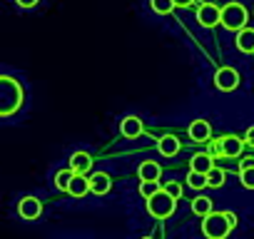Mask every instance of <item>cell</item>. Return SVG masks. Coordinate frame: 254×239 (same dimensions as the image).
<instances>
[{
    "label": "cell",
    "instance_id": "obj_20",
    "mask_svg": "<svg viewBox=\"0 0 254 239\" xmlns=\"http://www.w3.org/2000/svg\"><path fill=\"white\" fill-rule=\"evenodd\" d=\"M224 182H227V175H224V170H219V167H214V170L207 175V187L219 189V187H224Z\"/></svg>",
    "mask_w": 254,
    "mask_h": 239
},
{
    "label": "cell",
    "instance_id": "obj_26",
    "mask_svg": "<svg viewBox=\"0 0 254 239\" xmlns=\"http://www.w3.org/2000/svg\"><path fill=\"white\" fill-rule=\"evenodd\" d=\"M209 157H212V160H214V157H222V145H219V140L209 142Z\"/></svg>",
    "mask_w": 254,
    "mask_h": 239
},
{
    "label": "cell",
    "instance_id": "obj_31",
    "mask_svg": "<svg viewBox=\"0 0 254 239\" xmlns=\"http://www.w3.org/2000/svg\"><path fill=\"white\" fill-rule=\"evenodd\" d=\"M142 239H152V237H142Z\"/></svg>",
    "mask_w": 254,
    "mask_h": 239
},
{
    "label": "cell",
    "instance_id": "obj_16",
    "mask_svg": "<svg viewBox=\"0 0 254 239\" xmlns=\"http://www.w3.org/2000/svg\"><path fill=\"white\" fill-rule=\"evenodd\" d=\"M87 192H90V177H85V175H75L72 182H70V187H67V194L75 197V199H80V197H85Z\"/></svg>",
    "mask_w": 254,
    "mask_h": 239
},
{
    "label": "cell",
    "instance_id": "obj_17",
    "mask_svg": "<svg viewBox=\"0 0 254 239\" xmlns=\"http://www.w3.org/2000/svg\"><path fill=\"white\" fill-rule=\"evenodd\" d=\"M190 207H192V212H194L197 217H202V219H204L207 214H212V212H214V202H212V197H207V194L194 197Z\"/></svg>",
    "mask_w": 254,
    "mask_h": 239
},
{
    "label": "cell",
    "instance_id": "obj_1",
    "mask_svg": "<svg viewBox=\"0 0 254 239\" xmlns=\"http://www.w3.org/2000/svg\"><path fill=\"white\" fill-rule=\"evenodd\" d=\"M25 102V90L13 75H0V117H13Z\"/></svg>",
    "mask_w": 254,
    "mask_h": 239
},
{
    "label": "cell",
    "instance_id": "obj_28",
    "mask_svg": "<svg viewBox=\"0 0 254 239\" xmlns=\"http://www.w3.org/2000/svg\"><path fill=\"white\" fill-rule=\"evenodd\" d=\"M15 3H18L20 8H35V5L40 3V0H15Z\"/></svg>",
    "mask_w": 254,
    "mask_h": 239
},
{
    "label": "cell",
    "instance_id": "obj_5",
    "mask_svg": "<svg viewBox=\"0 0 254 239\" xmlns=\"http://www.w3.org/2000/svg\"><path fill=\"white\" fill-rule=\"evenodd\" d=\"M214 87L222 90V92H234L239 87V72L234 67H229V65L219 67L214 72Z\"/></svg>",
    "mask_w": 254,
    "mask_h": 239
},
{
    "label": "cell",
    "instance_id": "obj_18",
    "mask_svg": "<svg viewBox=\"0 0 254 239\" xmlns=\"http://www.w3.org/2000/svg\"><path fill=\"white\" fill-rule=\"evenodd\" d=\"M237 48L247 55L254 53V28H244V30L237 33Z\"/></svg>",
    "mask_w": 254,
    "mask_h": 239
},
{
    "label": "cell",
    "instance_id": "obj_15",
    "mask_svg": "<svg viewBox=\"0 0 254 239\" xmlns=\"http://www.w3.org/2000/svg\"><path fill=\"white\" fill-rule=\"evenodd\" d=\"M110 187H112V179H110V175L107 172H95L92 177H90V192L92 194H107L110 192Z\"/></svg>",
    "mask_w": 254,
    "mask_h": 239
},
{
    "label": "cell",
    "instance_id": "obj_24",
    "mask_svg": "<svg viewBox=\"0 0 254 239\" xmlns=\"http://www.w3.org/2000/svg\"><path fill=\"white\" fill-rule=\"evenodd\" d=\"M239 182L244 189H254V167H247L239 172Z\"/></svg>",
    "mask_w": 254,
    "mask_h": 239
},
{
    "label": "cell",
    "instance_id": "obj_9",
    "mask_svg": "<svg viewBox=\"0 0 254 239\" xmlns=\"http://www.w3.org/2000/svg\"><path fill=\"white\" fill-rule=\"evenodd\" d=\"M70 170H72L75 175H87V172L92 170V155L85 152V150L72 152V155H70Z\"/></svg>",
    "mask_w": 254,
    "mask_h": 239
},
{
    "label": "cell",
    "instance_id": "obj_6",
    "mask_svg": "<svg viewBox=\"0 0 254 239\" xmlns=\"http://www.w3.org/2000/svg\"><path fill=\"white\" fill-rule=\"evenodd\" d=\"M18 214H20V219H25V222H35V219H40V214H43V202L38 199V197H23L20 202H18Z\"/></svg>",
    "mask_w": 254,
    "mask_h": 239
},
{
    "label": "cell",
    "instance_id": "obj_14",
    "mask_svg": "<svg viewBox=\"0 0 254 239\" xmlns=\"http://www.w3.org/2000/svg\"><path fill=\"white\" fill-rule=\"evenodd\" d=\"M187 132H190V137L194 142H207L212 137V127H209L207 120H194V122L187 127Z\"/></svg>",
    "mask_w": 254,
    "mask_h": 239
},
{
    "label": "cell",
    "instance_id": "obj_11",
    "mask_svg": "<svg viewBox=\"0 0 254 239\" xmlns=\"http://www.w3.org/2000/svg\"><path fill=\"white\" fill-rule=\"evenodd\" d=\"M137 177H140V182H160L162 167H160L155 160H145V162L137 167Z\"/></svg>",
    "mask_w": 254,
    "mask_h": 239
},
{
    "label": "cell",
    "instance_id": "obj_23",
    "mask_svg": "<svg viewBox=\"0 0 254 239\" xmlns=\"http://www.w3.org/2000/svg\"><path fill=\"white\" fill-rule=\"evenodd\" d=\"M157 192H160V182H140V194H142L145 199L155 197Z\"/></svg>",
    "mask_w": 254,
    "mask_h": 239
},
{
    "label": "cell",
    "instance_id": "obj_22",
    "mask_svg": "<svg viewBox=\"0 0 254 239\" xmlns=\"http://www.w3.org/2000/svg\"><path fill=\"white\" fill-rule=\"evenodd\" d=\"M187 184H190L192 189H204V187H207V175L190 172V175H187Z\"/></svg>",
    "mask_w": 254,
    "mask_h": 239
},
{
    "label": "cell",
    "instance_id": "obj_3",
    "mask_svg": "<svg viewBox=\"0 0 254 239\" xmlns=\"http://www.w3.org/2000/svg\"><path fill=\"white\" fill-rule=\"evenodd\" d=\"M229 232H232V227H229L224 212H212L202 219V234L207 239H227Z\"/></svg>",
    "mask_w": 254,
    "mask_h": 239
},
{
    "label": "cell",
    "instance_id": "obj_25",
    "mask_svg": "<svg viewBox=\"0 0 254 239\" xmlns=\"http://www.w3.org/2000/svg\"><path fill=\"white\" fill-rule=\"evenodd\" d=\"M162 189H165L170 197H175V199H182V184H180V182H167Z\"/></svg>",
    "mask_w": 254,
    "mask_h": 239
},
{
    "label": "cell",
    "instance_id": "obj_13",
    "mask_svg": "<svg viewBox=\"0 0 254 239\" xmlns=\"http://www.w3.org/2000/svg\"><path fill=\"white\" fill-rule=\"evenodd\" d=\"M214 170V160L209 157V152H199L190 160V172H197V175H209Z\"/></svg>",
    "mask_w": 254,
    "mask_h": 239
},
{
    "label": "cell",
    "instance_id": "obj_30",
    "mask_svg": "<svg viewBox=\"0 0 254 239\" xmlns=\"http://www.w3.org/2000/svg\"><path fill=\"white\" fill-rule=\"evenodd\" d=\"M172 3H175V8H190L194 0H172Z\"/></svg>",
    "mask_w": 254,
    "mask_h": 239
},
{
    "label": "cell",
    "instance_id": "obj_4",
    "mask_svg": "<svg viewBox=\"0 0 254 239\" xmlns=\"http://www.w3.org/2000/svg\"><path fill=\"white\" fill-rule=\"evenodd\" d=\"M175 209H177V199L170 197L165 189H160L155 197L147 199V212H150L155 219H167V217L175 214Z\"/></svg>",
    "mask_w": 254,
    "mask_h": 239
},
{
    "label": "cell",
    "instance_id": "obj_27",
    "mask_svg": "<svg viewBox=\"0 0 254 239\" xmlns=\"http://www.w3.org/2000/svg\"><path fill=\"white\" fill-rule=\"evenodd\" d=\"M242 140H244V145H249V147H254V125H252V127L247 130V135H244Z\"/></svg>",
    "mask_w": 254,
    "mask_h": 239
},
{
    "label": "cell",
    "instance_id": "obj_29",
    "mask_svg": "<svg viewBox=\"0 0 254 239\" xmlns=\"http://www.w3.org/2000/svg\"><path fill=\"white\" fill-rule=\"evenodd\" d=\"M224 214H227V222H229V227L234 229V227H237V222H239V217H237L234 212H224Z\"/></svg>",
    "mask_w": 254,
    "mask_h": 239
},
{
    "label": "cell",
    "instance_id": "obj_12",
    "mask_svg": "<svg viewBox=\"0 0 254 239\" xmlns=\"http://www.w3.org/2000/svg\"><path fill=\"white\" fill-rule=\"evenodd\" d=\"M180 150H182V142L175 135H162L157 140V152L162 157H175V155H180Z\"/></svg>",
    "mask_w": 254,
    "mask_h": 239
},
{
    "label": "cell",
    "instance_id": "obj_8",
    "mask_svg": "<svg viewBox=\"0 0 254 239\" xmlns=\"http://www.w3.org/2000/svg\"><path fill=\"white\" fill-rule=\"evenodd\" d=\"M120 132H122L127 140H135V137H140V135L145 132V125H142V120H140L137 115H127V117L122 120V125H120Z\"/></svg>",
    "mask_w": 254,
    "mask_h": 239
},
{
    "label": "cell",
    "instance_id": "obj_2",
    "mask_svg": "<svg viewBox=\"0 0 254 239\" xmlns=\"http://www.w3.org/2000/svg\"><path fill=\"white\" fill-rule=\"evenodd\" d=\"M247 20H249V13L242 3H227L224 8H219V25H224L227 30H244L247 28Z\"/></svg>",
    "mask_w": 254,
    "mask_h": 239
},
{
    "label": "cell",
    "instance_id": "obj_21",
    "mask_svg": "<svg viewBox=\"0 0 254 239\" xmlns=\"http://www.w3.org/2000/svg\"><path fill=\"white\" fill-rule=\"evenodd\" d=\"M150 8L157 15H170L175 10V3H172V0H150Z\"/></svg>",
    "mask_w": 254,
    "mask_h": 239
},
{
    "label": "cell",
    "instance_id": "obj_19",
    "mask_svg": "<svg viewBox=\"0 0 254 239\" xmlns=\"http://www.w3.org/2000/svg\"><path fill=\"white\" fill-rule=\"evenodd\" d=\"M72 177H75V172L67 167V170H60V172H55V189H60V192H67V187H70V182H72Z\"/></svg>",
    "mask_w": 254,
    "mask_h": 239
},
{
    "label": "cell",
    "instance_id": "obj_7",
    "mask_svg": "<svg viewBox=\"0 0 254 239\" xmlns=\"http://www.w3.org/2000/svg\"><path fill=\"white\" fill-rule=\"evenodd\" d=\"M197 23H199L202 28H214V25H219V8H217L214 3H202V5L197 8Z\"/></svg>",
    "mask_w": 254,
    "mask_h": 239
},
{
    "label": "cell",
    "instance_id": "obj_10",
    "mask_svg": "<svg viewBox=\"0 0 254 239\" xmlns=\"http://www.w3.org/2000/svg\"><path fill=\"white\" fill-rule=\"evenodd\" d=\"M219 145H222V157H239L242 150H244V140L237 137V135L219 137Z\"/></svg>",
    "mask_w": 254,
    "mask_h": 239
}]
</instances>
